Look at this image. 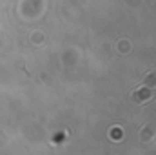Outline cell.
<instances>
[{"mask_svg":"<svg viewBox=\"0 0 156 155\" xmlns=\"http://www.w3.org/2000/svg\"><path fill=\"white\" fill-rule=\"evenodd\" d=\"M151 97H153V91H151L149 88H140V89H136V91L133 93V100H134L136 104H144V102H147Z\"/></svg>","mask_w":156,"mask_h":155,"instance_id":"obj_1","label":"cell"},{"mask_svg":"<svg viewBox=\"0 0 156 155\" xmlns=\"http://www.w3.org/2000/svg\"><path fill=\"white\" fill-rule=\"evenodd\" d=\"M145 84H151V86H154V84H156V75H149V77L145 78Z\"/></svg>","mask_w":156,"mask_h":155,"instance_id":"obj_2","label":"cell"}]
</instances>
